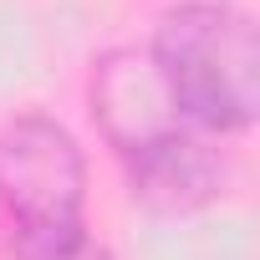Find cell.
Masks as SVG:
<instances>
[{
    "instance_id": "6da1fadb",
    "label": "cell",
    "mask_w": 260,
    "mask_h": 260,
    "mask_svg": "<svg viewBox=\"0 0 260 260\" xmlns=\"http://www.w3.org/2000/svg\"><path fill=\"white\" fill-rule=\"evenodd\" d=\"M153 72L179 117L235 133L260 107V41L245 11L194 0L164 16L153 36Z\"/></svg>"
},
{
    "instance_id": "7a4b0ae2",
    "label": "cell",
    "mask_w": 260,
    "mask_h": 260,
    "mask_svg": "<svg viewBox=\"0 0 260 260\" xmlns=\"http://www.w3.org/2000/svg\"><path fill=\"white\" fill-rule=\"evenodd\" d=\"M87 164L67 127L51 117H16L0 133V204L21 230L82 224Z\"/></svg>"
},
{
    "instance_id": "3957f363",
    "label": "cell",
    "mask_w": 260,
    "mask_h": 260,
    "mask_svg": "<svg viewBox=\"0 0 260 260\" xmlns=\"http://www.w3.org/2000/svg\"><path fill=\"white\" fill-rule=\"evenodd\" d=\"M127 158V184H133V199L148 204L153 214H194L204 209L219 184H224V164L219 153L184 133V127H174V133L133 148V153H122Z\"/></svg>"
},
{
    "instance_id": "277c9868",
    "label": "cell",
    "mask_w": 260,
    "mask_h": 260,
    "mask_svg": "<svg viewBox=\"0 0 260 260\" xmlns=\"http://www.w3.org/2000/svg\"><path fill=\"white\" fill-rule=\"evenodd\" d=\"M92 112L102 122V133L122 153H133V148H143V143H153V138L179 127V112H174L153 61L138 56V51L102 56V67L92 77Z\"/></svg>"
},
{
    "instance_id": "5b68a950",
    "label": "cell",
    "mask_w": 260,
    "mask_h": 260,
    "mask_svg": "<svg viewBox=\"0 0 260 260\" xmlns=\"http://www.w3.org/2000/svg\"><path fill=\"white\" fill-rule=\"evenodd\" d=\"M11 260H112L82 224L72 230H16Z\"/></svg>"
}]
</instances>
